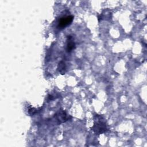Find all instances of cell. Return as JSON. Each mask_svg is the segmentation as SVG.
Returning <instances> with one entry per match:
<instances>
[{"label": "cell", "instance_id": "cell-1", "mask_svg": "<svg viewBox=\"0 0 147 147\" xmlns=\"http://www.w3.org/2000/svg\"><path fill=\"white\" fill-rule=\"evenodd\" d=\"M94 125L91 127L92 130L96 134H100L106 132L108 130L107 125L105 118L99 114H96L94 117Z\"/></svg>", "mask_w": 147, "mask_h": 147}, {"label": "cell", "instance_id": "cell-2", "mask_svg": "<svg viewBox=\"0 0 147 147\" xmlns=\"http://www.w3.org/2000/svg\"><path fill=\"white\" fill-rule=\"evenodd\" d=\"M74 20V16H68L65 17H61L58 21L57 27L60 29H64L65 27L69 25Z\"/></svg>", "mask_w": 147, "mask_h": 147}, {"label": "cell", "instance_id": "cell-3", "mask_svg": "<svg viewBox=\"0 0 147 147\" xmlns=\"http://www.w3.org/2000/svg\"><path fill=\"white\" fill-rule=\"evenodd\" d=\"M55 117L59 123H64L68 121L69 119V117L67 115V113L63 110H59V111H57L55 114Z\"/></svg>", "mask_w": 147, "mask_h": 147}, {"label": "cell", "instance_id": "cell-4", "mask_svg": "<svg viewBox=\"0 0 147 147\" xmlns=\"http://www.w3.org/2000/svg\"><path fill=\"white\" fill-rule=\"evenodd\" d=\"M67 51L68 52H71L73 49L75 48V44L74 41L72 37L71 36H67Z\"/></svg>", "mask_w": 147, "mask_h": 147}, {"label": "cell", "instance_id": "cell-5", "mask_svg": "<svg viewBox=\"0 0 147 147\" xmlns=\"http://www.w3.org/2000/svg\"><path fill=\"white\" fill-rule=\"evenodd\" d=\"M58 70L59 71V72L63 75L65 74V72H66V65H65V63L63 61H61L59 62V64H58V67H57Z\"/></svg>", "mask_w": 147, "mask_h": 147}, {"label": "cell", "instance_id": "cell-6", "mask_svg": "<svg viewBox=\"0 0 147 147\" xmlns=\"http://www.w3.org/2000/svg\"><path fill=\"white\" fill-rule=\"evenodd\" d=\"M37 112V109L34 108V107H30V109H29L28 110V113L30 115H32L34 114H36Z\"/></svg>", "mask_w": 147, "mask_h": 147}]
</instances>
